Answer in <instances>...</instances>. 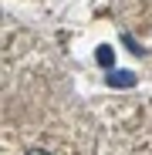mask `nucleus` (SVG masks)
<instances>
[{"label": "nucleus", "instance_id": "3", "mask_svg": "<svg viewBox=\"0 0 152 155\" xmlns=\"http://www.w3.org/2000/svg\"><path fill=\"white\" fill-rule=\"evenodd\" d=\"M27 155H47V152H41V148H34V152H27Z\"/></svg>", "mask_w": 152, "mask_h": 155}, {"label": "nucleus", "instance_id": "1", "mask_svg": "<svg viewBox=\"0 0 152 155\" xmlns=\"http://www.w3.org/2000/svg\"><path fill=\"white\" fill-rule=\"evenodd\" d=\"M108 81H112V84H122V88H129V84H132V74H129V71H118V74L108 78Z\"/></svg>", "mask_w": 152, "mask_h": 155}, {"label": "nucleus", "instance_id": "2", "mask_svg": "<svg viewBox=\"0 0 152 155\" xmlns=\"http://www.w3.org/2000/svg\"><path fill=\"white\" fill-rule=\"evenodd\" d=\"M98 61H101V64H112V51H108V47H98Z\"/></svg>", "mask_w": 152, "mask_h": 155}]
</instances>
